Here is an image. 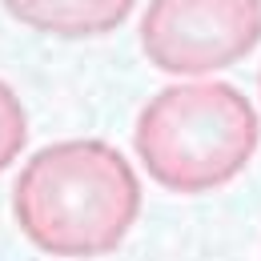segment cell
<instances>
[{"mask_svg": "<svg viewBox=\"0 0 261 261\" xmlns=\"http://www.w3.org/2000/svg\"><path fill=\"white\" fill-rule=\"evenodd\" d=\"M12 217L40 253L105 257L141 217V177L109 141H57L36 149L12 181Z\"/></svg>", "mask_w": 261, "mask_h": 261, "instance_id": "cell-1", "label": "cell"}, {"mask_svg": "<svg viewBox=\"0 0 261 261\" xmlns=\"http://www.w3.org/2000/svg\"><path fill=\"white\" fill-rule=\"evenodd\" d=\"M261 145L253 100L225 81H181L145 100L133 149L149 181L181 197L213 193L237 181Z\"/></svg>", "mask_w": 261, "mask_h": 261, "instance_id": "cell-2", "label": "cell"}, {"mask_svg": "<svg viewBox=\"0 0 261 261\" xmlns=\"http://www.w3.org/2000/svg\"><path fill=\"white\" fill-rule=\"evenodd\" d=\"M137 36L157 72L201 81L261 44V0H149Z\"/></svg>", "mask_w": 261, "mask_h": 261, "instance_id": "cell-3", "label": "cell"}, {"mask_svg": "<svg viewBox=\"0 0 261 261\" xmlns=\"http://www.w3.org/2000/svg\"><path fill=\"white\" fill-rule=\"evenodd\" d=\"M0 4L16 24L44 36H57V40L109 36L137 8V0H0Z\"/></svg>", "mask_w": 261, "mask_h": 261, "instance_id": "cell-4", "label": "cell"}, {"mask_svg": "<svg viewBox=\"0 0 261 261\" xmlns=\"http://www.w3.org/2000/svg\"><path fill=\"white\" fill-rule=\"evenodd\" d=\"M29 145V113L8 81H0V173L12 169L20 149Z\"/></svg>", "mask_w": 261, "mask_h": 261, "instance_id": "cell-5", "label": "cell"}, {"mask_svg": "<svg viewBox=\"0 0 261 261\" xmlns=\"http://www.w3.org/2000/svg\"><path fill=\"white\" fill-rule=\"evenodd\" d=\"M257 89H261V72H257Z\"/></svg>", "mask_w": 261, "mask_h": 261, "instance_id": "cell-6", "label": "cell"}]
</instances>
